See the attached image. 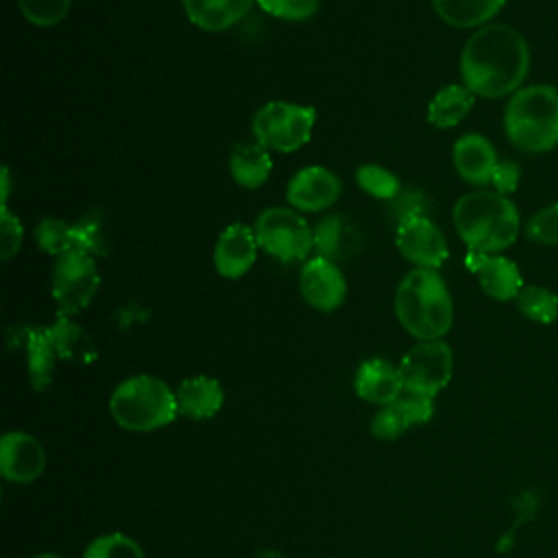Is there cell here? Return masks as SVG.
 Listing matches in <instances>:
<instances>
[{
	"mask_svg": "<svg viewBox=\"0 0 558 558\" xmlns=\"http://www.w3.org/2000/svg\"><path fill=\"white\" fill-rule=\"evenodd\" d=\"M530 72L525 37L508 24H486L464 44L460 74L464 85L482 98H501L521 89Z\"/></svg>",
	"mask_w": 558,
	"mask_h": 558,
	"instance_id": "obj_1",
	"label": "cell"
},
{
	"mask_svg": "<svg viewBox=\"0 0 558 558\" xmlns=\"http://www.w3.org/2000/svg\"><path fill=\"white\" fill-rule=\"evenodd\" d=\"M401 327L418 340H442L453 325V301L436 268L410 270L395 292Z\"/></svg>",
	"mask_w": 558,
	"mask_h": 558,
	"instance_id": "obj_2",
	"label": "cell"
},
{
	"mask_svg": "<svg viewBox=\"0 0 558 558\" xmlns=\"http://www.w3.org/2000/svg\"><path fill=\"white\" fill-rule=\"evenodd\" d=\"M519 209L514 203L488 190L464 194L453 205V227L469 251L499 253L519 235Z\"/></svg>",
	"mask_w": 558,
	"mask_h": 558,
	"instance_id": "obj_3",
	"label": "cell"
},
{
	"mask_svg": "<svg viewBox=\"0 0 558 558\" xmlns=\"http://www.w3.org/2000/svg\"><path fill=\"white\" fill-rule=\"evenodd\" d=\"M508 140L523 153H547L558 146V89L530 85L517 89L504 111Z\"/></svg>",
	"mask_w": 558,
	"mask_h": 558,
	"instance_id": "obj_4",
	"label": "cell"
},
{
	"mask_svg": "<svg viewBox=\"0 0 558 558\" xmlns=\"http://www.w3.org/2000/svg\"><path fill=\"white\" fill-rule=\"evenodd\" d=\"M109 412L129 432H153L179 416L177 392L159 377L133 375L111 392Z\"/></svg>",
	"mask_w": 558,
	"mask_h": 558,
	"instance_id": "obj_5",
	"label": "cell"
},
{
	"mask_svg": "<svg viewBox=\"0 0 558 558\" xmlns=\"http://www.w3.org/2000/svg\"><path fill=\"white\" fill-rule=\"evenodd\" d=\"M316 122L314 107L294 105L286 100L266 102L251 122L255 142L268 150L294 153L305 146L312 137Z\"/></svg>",
	"mask_w": 558,
	"mask_h": 558,
	"instance_id": "obj_6",
	"label": "cell"
},
{
	"mask_svg": "<svg viewBox=\"0 0 558 558\" xmlns=\"http://www.w3.org/2000/svg\"><path fill=\"white\" fill-rule=\"evenodd\" d=\"M257 244L279 262H301L314 248V231L290 207H268L253 225Z\"/></svg>",
	"mask_w": 558,
	"mask_h": 558,
	"instance_id": "obj_7",
	"label": "cell"
},
{
	"mask_svg": "<svg viewBox=\"0 0 558 558\" xmlns=\"http://www.w3.org/2000/svg\"><path fill=\"white\" fill-rule=\"evenodd\" d=\"M100 286L96 262L89 253L65 251L54 257L52 266V299L57 303V316L72 318L83 312Z\"/></svg>",
	"mask_w": 558,
	"mask_h": 558,
	"instance_id": "obj_8",
	"label": "cell"
},
{
	"mask_svg": "<svg viewBox=\"0 0 558 558\" xmlns=\"http://www.w3.org/2000/svg\"><path fill=\"white\" fill-rule=\"evenodd\" d=\"M403 388L436 397L453 375V353L442 340H421L399 362Z\"/></svg>",
	"mask_w": 558,
	"mask_h": 558,
	"instance_id": "obj_9",
	"label": "cell"
},
{
	"mask_svg": "<svg viewBox=\"0 0 558 558\" xmlns=\"http://www.w3.org/2000/svg\"><path fill=\"white\" fill-rule=\"evenodd\" d=\"M401 255L416 268H440L449 255L442 231L425 214H410L397 222L395 235Z\"/></svg>",
	"mask_w": 558,
	"mask_h": 558,
	"instance_id": "obj_10",
	"label": "cell"
},
{
	"mask_svg": "<svg viewBox=\"0 0 558 558\" xmlns=\"http://www.w3.org/2000/svg\"><path fill=\"white\" fill-rule=\"evenodd\" d=\"M299 288L305 303L318 312H333L344 303L347 279L336 262L327 257H312L299 275Z\"/></svg>",
	"mask_w": 558,
	"mask_h": 558,
	"instance_id": "obj_11",
	"label": "cell"
},
{
	"mask_svg": "<svg viewBox=\"0 0 558 558\" xmlns=\"http://www.w3.org/2000/svg\"><path fill=\"white\" fill-rule=\"evenodd\" d=\"M340 179L325 166L301 168L286 187V198L296 211H323L340 196Z\"/></svg>",
	"mask_w": 558,
	"mask_h": 558,
	"instance_id": "obj_12",
	"label": "cell"
},
{
	"mask_svg": "<svg viewBox=\"0 0 558 558\" xmlns=\"http://www.w3.org/2000/svg\"><path fill=\"white\" fill-rule=\"evenodd\" d=\"M46 466L41 442L26 432H7L0 440V473L15 484L35 482Z\"/></svg>",
	"mask_w": 558,
	"mask_h": 558,
	"instance_id": "obj_13",
	"label": "cell"
},
{
	"mask_svg": "<svg viewBox=\"0 0 558 558\" xmlns=\"http://www.w3.org/2000/svg\"><path fill=\"white\" fill-rule=\"evenodd\" d=\"M466 268L477 277L480 288L484 294H488L495 301H512L519 296L523 288V279L519 272V266L495 253H480V251H466L464 257Z\"/></svg>",
	"mask_w": 558,
	"mask_h": 558,
	"instance_id": "obj_14",
	"label": "cell"
},
{
	"mask_svg": "<svg viewBox=\"0 0 558 558\" xmlns=\"http://www.w3.org/2000/svg\"><path fill=\"white\" fill-rule=\"evenodd\" d=\"M257 238L253 227L233 222L229 225L216 242L214 248V264L220 277L238 279L251 270L257 257Z\"/></svg>",
	"mask_w": 558,
	"mask_h": 558,
	"instance_id": "obj_15",
	"label": "cell"
},
{
	"mask_svg": "<svg viewBox=\"0 0 558 558\" xmlns=\"http://www.w3.org/2000/svg\"><path fill=\"white\" fill-rule=\"evenodd\" d=\"M314 248L331 262H349L362 248L360 227L344 214H331L314 227Z\"/></svg>",
	"mask_w": 558,
	"mask_h": 558,
	"instance_id": "obj_16",
	"label": "cell"
},
{
	"mask_svg": "<svg viewBox=\"0 0 558 558\" xmlns=\"http://www.w3.org/2000/svg\"><path fill=\"white\" fill-rule=\"evenodd\" d=\"M497 153L482 133H466L453 144V166L471 185H486L497 168Z\"/></svg>",
	"mask_w": 558,
	"mask_h": 558,
	"instance_id": "obj_17",
	"label": "cell"
},
{
	"mask_svg": "<svg viewBox=\"0 0 558 558\" xmlns=\"http://www.w3.org/2000/svg\"><path fill=\"white\" fill-rule=\"evenodd\" d=\"M353 386L360 399L375 405H390L403 390L399 368L381 357H371L362 362L355 373Z\"/></svg>",
	"mask_w": 558,
	"mask_h": 558,
	"instance_id": "obj_18",
	"label": "cell"
},
{
	"mask_svg": "<svg viewBox=\"0 0 558 558\" xmlns=\"http://www.w3.org/2000/svg\"><path fill=\"white\" fill-rule=\"evenodd\" d=\"M174 392H177L179 414L194 418V421H205V418L216 416L225 401L220 381L209 375L187 377L177 386Z\"/></svg>",
	"mask_w": 558,
	"mask_h": 558,
	"instance_id": "obj_19",
	"label": "cell"
},
{
	"mask_svg": "<svg viewBox=\"0 0 558 558\" xmlns=\"http://www.w3.org/2000/svg\"><path fill=\"white\" fill-rule=\"evenodd\" d=\"M255 0H183L187 20L207 33H220L238 24Z\"/></svg>",
	"mask_w": 558,
	"mask_h": 558,
	"instance_id": "obj_20",
	"label": "cell"
},
{
	"mask_svg": "<svg viewBox=\"0 0 558 558\" xmlns=\"http://www.w3.org/2000/svg\"><path fill=\"white\" fill-rule=\"evenodd\" d=\"M229 170L240 187L257 190L268 181L272 159L259 142H238L229 155Z\"/></svg>",
	"mask_w": 558,
	"mask_h": 558,
	"instance_id": "obj_21",
	"label": "cell"
},
{
	"mask_svg": "<svg viewBox=\"0 0 558 558\" xmlns=\"http://www.w3.org/2000/svg\"><path fill=\"white\" fill-rule=\"evenodd\" d=\"M46 333L57 351V357H61V360H70L76 364H89L98 355L92 336L68 316H57V320L46 327Z\"/></svg>",
	"mask_w": 558,
	"mask_h": 558,
	"instance_id": "obj_22",
	"label": "cell"
},
{
	"mask_svg": "<svg viewBox=\"0 0 558 558\" xmlns=\"http://www.w3.org/2000/svg\"><path fill=\"white\" fill-rule=\"evenodd\" d=\"M504 4L506 0H432L436 15L456 28H482Z\"/></svg>",
	"mask_w": 558,
	"mask_h": 558,
	"instance_id": "obj_23",
	"label": "cell"
},
{
	"mask_svg": "<svg viewBox=\"0 0 558 558\" xmlns=\"http://www.w3.org/2000/svg\"><path fill=\"white\" fill-rule=\"evenodd\" d=\"M24 344H26V366H28V381L33 390L41 392L52 384L54 375V357L57 351L46 333V327H26L24 329Z\"/></svg>",
	"mask_w": 558,
	"mask_h": 558,
	"instance_id": "obj_24",
	"label": "cell"
},
{
	"mask_svg": "<svg viewBox=\"0 0 558 558\" xmlns=\"http://www.w3.org/2000/svg\"><path fill=\"white\" fill-rule=\"evenodd\" d=\"M475 94L466 85H447L427 105V122L436 129L460 124L471 111Z\"/></svg>",
	"mask_w": 558,
	"mask_h": 558,
	"instance_id": "obj_25",
	"label": "cell"
},
{
	"mask_svg": "<svg viewBox=\"0 0 558 558\" xmlns=\"http://www.w3.org/2000/svg\"><path fill=\"white\" fill-rule=\"evenodd\" d=\"M109 248L105 214L100 209H89L76 222H72V251H83L92 257H105L109 255Z\"/></svg>",
	"mask_w": 558,
	"mask_h": 558,
	"instance_id": "obj_26",
	"label": "cell"
},
{
	"mask_svg": "<svg viewBox=\"0 0 558 558\" xmlns=\"http://www.w3.org/2000/svg\"><path fill=\"white\" fill-rule=\"evenodd\" d=\"M514 303L532 323L551 325L558 318V296L543 286H523Z\"/></svg>",
	"mask_w": 558,
	"mask_h": 558,
	"instance_id": "obj_27",
	"label": "cell"
},
{
	"mask_svg": "<svg viewBox=\"0 0 558 558\" xmlns=\"http://www.w3.org/2000/svg\"><path fill=\"white\" fill-rule=\"evenodd\" d=\"M355 181L366 194L379 201H395L401 194L399 179L377 163H362L355 170Z\"/></svg>",
	"mask_w": 558,
	"mask_h": 558,
	"instance_id": "obj_28",
	"label": "cell"
},
{
	"mask_svg": "<svg viewBox=\"0 0 558 558\" xmlns=\"http://www.w3.org/2000/svg\"><path fill=\"white\" fill-rule=\"evenodd\" d=\"M83 558H144V551L131 536L122 532H111L96 536L87 545Z\"/></svg>",
	"mask_w": 558,
	"mask_h": 558,
	"instance_id": "obj_29",
	"label": "cell"
},
{
	"mask_svg": "<svg viewBox=\"0 0 558 558\" xmlns=\"http://www.w3.org/2000/svg\"><path fill=\"white\" fill-rule=\"evenodd\" d=\"M35 240L44 253L59 257L61 253L72 251V225L61 218H41L35 227Z\"/></svg>",
	"mask_w": 558,
	"mask_h": 558,
	"instance_id": "obj_30",
	"label": "cell"
},
{
	"mask_svg": "<svg viewBox=\"0 0 558 558\" xmlns=\"http://www.w3.org/2000/svg\"><path fill=\"white\" fill-rule=\"evenodd\" d=\"M22 15L41 28L57 26L70 13L72 0H17Z\"/></svg>",
	"mask_w": 558,
	"mask_h": 558,
	"instance_id": "obj_31",
	"label": "cell"
},
{
	"mask_svg": "<svg viewBox=\"0 0 558 558\" xmlns=\"http://www.w3.org/2000/svg\"><path fill=\"white\" fill-rule=\"evenodd\" d=\"M392 403L403 414V418L408 421L410 427L412 425H423L434 416V397L416 392V390L403 388L401 395Z\"/></svg>",
	"mask_w": 558,
	"mask_h": 558,
	"instance_id": "obj_32",
	"label": "cell"
},
{
	"mask_svg": "<svg viewBox=\"0 0 558 558\" xmlns=\"http://www.w3.org/2000/svg\"><path fill=\"white\" fill-rule=\"evenodd\" d=\"M525 233L532 242L538 244H558V203L547 205L532 214L525 225Z\"/></svg>",
	"mask_w": 558,
	"mask_h": 558,
	"instance_id": "obj_33",
	"label": "cell"
},
{
	"mask_svg": "<svg viewBox=\"0 0 558 558\" xmlns=\"http://www.w3.org/2000/svg\"><path fill=\"white\" fill-rule=\"evenodd\" d=\"M268 15L301 22L318 11V0H255Z\"/></svg>",
	"mask_w": 558,
	"mask_h": 558,
	"instance_id": "obj_34",
	"label": "cell"
},
{
	"mask_svg": "<svg viewBox=\"0 0 558 558\" xmlns=\"http://www.w3.org/2000/svg\"><path fill=\"white\" fill-rule=\"evenodd\" d=\"M408 421L403 418V414L395 408V403L390 405H381V410L373 416L371 421V434L377 440H395L399 438L405 429H408Z\"/></svg>",
	"mask_w": 558,
	"mask_h": 558,
	"instance_id": "obj_35",
	"label": "cell"
},
{
	"mask_svg": "<svg viewBox=\"0 0 558 558\" xmlns=\"http://www.w3.org/2000/svg\"><path fill=\"white\" fill-rule=\"evenodd\" d=\"M22 222L15 214L9 211L7 205L0 207V257L2 259H11L20 246H22Z\"/></svg>",
	"mask_w": 558,
	"mask_h": 558,
	"instance_id": "obj_36",
	"label": "cell"
},
{
	"mask_svg": "<svg viewBox=\"0 0 558 558\" xmlns=\"http://www.w3.org/2000/svg\"><path fill=\"white\" fill-rule=\"evenodd\" d=\"M519 179H521L519 166H517L514 161H510V159H499V161H497V168H495V172H493L490 183H493L495 192L508 196L510 192H514V190L519 187Z\"/></svg>",
	"mask_w": 558,
	"mask_h": 558,
	"instance_id": "obj_37",
	"label": "cell"
},
{
	"mask_svg": "<svg viewBox=\"0 0 558 558\" xmlns=\"http://www.w3.org/2000/svg\"><path fill=\"white\" fill-rule=\"evenodd\" d=\"M7 196H9V170L2 168V205H7Z\"/></svg>",
	"mask_w": 558,
	"mask_h": 558,
	"instance_id": "obj_38",
	"label": "cell"
},
{
	"mask_svg": "<svg viewBox=\"0 0 558 558\" xmlns=\"http://www.w3.org/2000/svg\"><path fill=\"white\" fill-rule=\"evenodd\" d=\"M31 558H63V556H57V554H37V556H31Z\"/></svg>",
	"mask_w": 558,
	"mask_h": 558,
	"instance_id": "obj_39",
	"label": "cell"
}]
</instances>
